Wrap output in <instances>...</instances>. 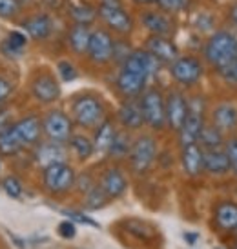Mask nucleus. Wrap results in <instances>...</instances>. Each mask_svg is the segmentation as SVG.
I'll return each instance as SVG.
<instances>
[{"label":"nucleus","mask_w":237,"mask_h":249,"mask_svg":"<svg viewBox=\"0 0 237 249\" xmlns=\"http://www.w3.org/2000/svg\"><path fill=\"white\" fill-rule=\"evenodd\" d=\"M204 58L219 73L237 58V36L230 31H216L204 44Z\"/></svg>","instance_id":"nucleus-1"},{"label":"nucleus","mask_w":237,"mask_h":249,"mask_svg":"<svg viewBox=\"0 0 237 249\" xmlns=\"http://www.w3.org/2000/svg\"><path fill=\"white\" fill-rule=\"evenodd\" d=\"M71 115L80 127H88V129L97 127L106 120L104 104L100 102V98L93 97V95L79 97L71 106Z\"/></svg>","instance_id":"nucleus-2"},{"label":"nucleus","mask_w":237,"mask_h":249,"mask_svg":"<svg viewBox=\"0 0 237 249\" xmlns=\"http://www.w3.org/2000/svg\"><path fill=\"white\" fill-rule=\"evenodd\" d=\"M77 182V175L73 167L66 162H57L51 166H46L42 171V184L53 195L68 193Z\"/></svg>","instance_id":"nucleus-3"},{"label":"nucleus","mask_w":237,"mask_h":249,"mask_svg":"<svg viewBox=\"0 0 237 249\" xmlns=\"http://www.w3.org/2000/svg\"><path fill=\"white\" fill-rule=\"evenodd\" d=\"M140 109L144 124H148L152 129H162L166 125V98L157 88H150L142 93Z\"/></svg>","instance_id":"nucleus-4"},{"label":"nucleus","mask_w":237,"mask_h":249,"mask_svg":"<svg viewBox=\"0 0 237 249\" xmlns=\"http://www.w3.org/2000/svg\"><path fill=\"white\" fill-rule=\"evenodd\" d=\"M202 127H204V100L201 97H196L188 102V115L179 129L181 145L197 144Z\"/></svg>","instance_id":"nucleus-5"},{"label":"nucleus","mask_w":237,"mask_h":249,"mask_svg":"<svg viewBox=\"0 0 237 249\" xmlns=\"http://www.w3.org/2000/svg\"><path fill=\"white\" fill-rule=\"evenodd\" d=\"M157 155V142L154 137L150 135H142L132 144V151H130V164L132 169L137 175L146 173L152 167Z\"/></svg>","instance_id":"nucleus-6"},{"label":"nucleus","mask_w":237,"mask_h":249,"mask_svg":"<svg viewBox=\"0 0 237 249\" xmlns=\"http://www.w3.org/2000/svg\"><path fill=\"white\" fill-rule=\"evenodd\" d=\"M170 75L175 82L184 88L196 86L202 76V64L196 56H177L174 62L170 64Z\"/></svg>","instance_id":"nucleus-7"},{"label":"nucleus","mask_w":237,"mask_h":249,"mask_svg":"<svg viewBox=\"0 0 237 249\" xmlns=\"http://www.w3.org/2000/svg\"><path fill=\"white\" fill-rule=\"evenodd\" d=\"M42 131L51 142L64 144L73 135V122L64 111H49L42 120Z\"/></svg>","instance_id":"nucleus-8"},{"label":"nucleus","mask_w":237,"mask_h":249,"mask_svg":"<svg viewBox=\"0 0 237 249\" xmlns=\"http://www.w3.org/2000/svg\"><path fill=\"white\" fill-rule=\"evenodd\" d=\"M86 55L90 56V60L93 64H99V66L108 64L115 55V40H113V36L106 29L91 31L90 46H88Z\"/></svg>","instance_id":"nucleus-9"},{"label":"nucleus","mask_w":237,"mask_h":249,"mask_svg":"<svg viewBox=\"0 0 237 249\" xmlns=\"http://www.w3.org/2000/svg\"><path fill=\"white\" fill-rule=\"evenodd\" d=\"M97 15L100 17V20L104 22L110 29H113L115 33H120V35L132 33L133 18L122 6H106V4H100L97 9Z\"/></svg>","instance_id":"nucleus-10"},{"label":"nucleus","mask_w":237,"mask_h":249,"mask_svg":"<svg viewBox=\"0 0 237 249\" xmlns=\"http://www.w3.org/2000/svg\"><path fill=\"white\" fill-rule=\"evenodd\" d=\"M31 93L42 104H51L60 97V86L51 73H39L31 80Z\"/></svg>","instance_id":"nucleus-11"},{"label":"nucleus","mask_w":237,"mask_h":249,"mask_svg":"<svg viewBox=\"0 0 237 249\" xmlns=\"http://www.w3.org/2000/svg\"><path fill=\"white\" fill-rule=\"evenodd\" d=\"M188 115V100L181 91H172L166 97V124L179 131Z\"/></svg>","instance_id":"nucleus-12"},{"label":"nucleus","mask_w":237,"mask_h":249,"mask_svg":"<svg viewBox=\"0 0 237 249\" xmlns=\"http://www.w3.org/2000/svg\"><path fill=\"white\" fill-rule=\"evenodd\" d=\"M146 51L160 64H172L179 56V49L170 40V36L150 35L146 40Z\"/></svg>","instance_id":"nucleus-13"},{"label":"nucleus","mask_w":237,"mask_h":249,"mask_svg":"<svg viewBox=\"0 0 237 249\" xmlns=\"http://www.w3.org/2000/svg\"><path fill=\"white\" fill-rule=\"evenodd\" d=\"M146 76L139 75L132 70H126V68H122L117 76V88L126 98L139 97L140 93H144V89H146Z\"/></svg>","instance_id":"nucleus-14"},{"label":"nucleus","mask_w":237,"mask_h":249,"mask_svg":"<svg viewBox=\"0 0 237 249\" xmlns=\"http://www.w3.org/2000/svg\"><path fill=\"white\" fill-rule=\"evenodd\" d=\"M140 22L152 35L170 36L174 33V20L164 11H146L140 17Z\"/></svg>","instance_id":"nucleus-15"},{"label":"nucleus","mask_w":237,"mask_h":249,"mask_svg":"<svg viewBox=\"0 0 237 249\" xmlns=\"http://www.w3.org/2000/svg\"><path fill=\"white\" fill-rule=\"evenodd\" d=\"M13 129H15V133H17V137L20 139L24 147L37 144V142L40 140V135L44 133L42 131V122L35 115H29V117L22 118L19 122H15Z\"/></svg>","instance_id":"nucleus-16"},{"label":"nucleus","mask_w":237,"mask_h":249,"mask_svg":"<svg viewBox=\"0 0 237 249\" xmlns=\"http://www.w3.org/2000/svg\"><path fill=\"white\" fill-rule=\"evenodd\" d=\"M22 29L35 40H46L53 33V20L46 13L33 15L22 22Z\"/></svg>","instance_id":"nucleus-17"},{"label":"nucleus","mask_w":237,"mask_h":249,"mask_svg":"<svg viewBox=\"0 0 237 249\" xmlns=\"http://www.w3.org/2000/svg\"><path fill=\"white\" fill-rule=\"evenodd\" d=\"M202 169L210 175H224L232 169L224 149H202Z\"/></svg>","instance_id":"nucleus-18"},{"label":"nucleus","mask_w":237,"mask_h":249,"mask_svg":"<svg viewBox=\"0 0 237 249\" xmlns=\"http://www.w3.org/2000/svg\"><path fill=\"white\" fill-rule=\"evenodd\" d=\"M100 187H102V191L108 195V198H118V196L124 195L126 187H128V182H126V177L120 169L112 167V169H108V171L102 175Z\"/></svg>","instance_id":"nucleus-19"},{"label":"nucleus","mask_w":237,"mask_h":249,"mask_svg":"<svg viewBox=\"0 0 237 249\" xmlns=\"http://www.w3.org/2000/svg\"><path fill=\"white\" fill-rule=\"evenodd\" d=\"M212 122L219 131H234L237 127V107L230 102H221L214 109Z\"/></svg>","instance_id":"nucleus-20"},{"label":"nucleus","mask_w":237,"mask_h":249,"mask_svg":"<svg viewBox=\"0 0 237 249\" xmlns=\"http://www.w3.org/2000/svg\"><path fill=\"white\" fill-rule=\"evenodd\" d=\"M118 120L120 124L128 127V129H139L144 124V117H142V109H140V100L130 98L124 104L118 107Z\"/></svg>","instance_id":"nucleus-21"},{"label":"nucleus","mask_w":237,"mask_h":249,"mask_svg":"<svg viewBox=\"0 0 237 249\" xmlns=\"http://www.w3.org/2000/svg\"><path fill=\"white\" fill-rule=\"evenodd\" d=\"M181 160L186 175L197 177L202 171V147L199 144L182 145Z\"/></svg>","instance_id":"nucleus-22"},{"label":"nucleus","mask_w":237,"mask_h":249,"mask_svg":"<svg viewBox=\"0 0 237 249\" xmlns=\"http://www.w3.org/2000/svg\"><path fill=\"white\" fill-rule=\"evenodd\" d=\"M35 157L39 160V164L46 167L51 166V164H57V162H66V149L62 147V144L49 140L48 144H40L37 147Z\"/></svg>","instance_id":"nucleus-23"},{"label":"nucleus","mask_w":237,"mask_h":249,"mask_svg":"<svg viewBox=\"0 0 237 249\" xmlns=\"http://www.w3.org/2000/svg\"><path fill=\"white\" fill-rule=\"evenodd\" d=\"M91 38L90 26H82V24H75L68 33V46L75 55H84L88 51Z\"/></svg>","instance_id":"nucleus-24"},{"label":"nucleus","mask_w":237,"mask_h":249,"mask_svg":"<svg viewBox=\"0 0 237 249\" xmlns=\"http://www.w3.org/2000/svg\"><path fill=\"white\" fill-rule=\"evenodd\" d=\"M95 140H93V145H95V151L97 153H110V147L113 144V139L117 135V129L113 125L112 120L106 118L100 125L95 127Z\"/></svg>","instance_id":"nucleus-25"},{"label":"nucleus","mask_w":237,"mask_h":249,"mask_svg":"<svg viewBox=\"0 0 237 249\" xmlns=\"http://www.w3.org/2000/svg\"><path fill=\"white\" fill-rule=\"evenodd\" d=\"M24 149L20 139L17 137V133L13 129V124L0 131V155L2 157H13L17 153H20Z\"/></svg>","instance_id":"nucleus-26"},{"label":"nucleus","mask_w":237,"mask_h":249,"mask_svg":"<svg viewBox=\"0 0 237 249\" xmlns=\"http://www.w3.org/2000/svg\"><path fill=\"white\" fill-rule=\"evenodd\" d=\"M70 17L75 24H82V26H90L91 22L97 18V9L90 6L88 2H71L70 4Z\"/></svg>","instance_id":"nucleus-27"},{"label":"nucleus","mask_w":237,"mask_h":249,"mask_svg":"<svg viewBox=\"0 0 237 249\" xmlns=\"http://www.w3.org/2000/svg\"><path fill=\"white\" fill-rule=\"evenodd\" d=\"M216 222L219 228L226 229H236L237 228V204L232 202H223L219 204L216 209Z\"/></svg>","instance_id":"nucleus-28"},{"label":"nucleus","mask_w":237,"mask_h":249,"mask_svg":"<svg viewBox=\"0 0 237 249\" xmlns=\"http://www.w3.org/2000/svg\"><path fill=\"white\" fill-rule=\"evenodd\" d=\"M197 144L201 145L202 149H221L224 144V137L223 131H219L216 125H204L202 127L201 135H199V140Z\"/></svg>","instance_id":"nucleus-29"},{"label":"nucleus","mask_w":237,"mask_h":249,"mask_svg":"<svg viewBox=\"0 0 237 249\" xmlns=\"http://www.w3.org/2000/svg\"><path fill=\"white\" fill-rule=\"evenodd\" d=\"M71 153L77 157L79 160H88L95 153V145L93 140H90L84 135H71V139L68 140Z\"/></svg>","instance_id":"nucleus-30"},{"label":"nucleus","mask_w":237,"mask_h":249,"mask_svg":"<svg viewBox=\"0 0 237 249\" xmlns=\"http://www.w3.org/2000/svg\"><path fill=\"white\" fill-rule=\"evenodd\" d=\"M26 44H28V36L22 31H11L4 42V51H7L9 55H17L26 48Z\"/></svg>","instance_id":"nucleus-31"},{"label":"nucleus","mask_w":237,"mask_h":249,"mask_svg":"<svg viewBox=\"0 0 237 249\" xmlns=\"http://www.w3.org/2000/svg\"><path fill=\"white\" fill-rule=\"evenodd\" d=\"M108 200H110V198H108V195L102 191L100 186H91L90 189L86 191V208L88 209L102 208Z\"/></svg>","instance_id":"nucleus-32"},{"label":"nucleus","mask_w":237,"mask_h":249,"mask_svg":"<svg viewBox=\"0 0 237 249\" xmlns=\"http://www.w3.org/2000/svg\"><path fill=\"white\" fill-rule=\"evenodd\" d=\"M132 140L128 137V133H118L115 135V139H113V144L110 147V155L113 157H124L128 153L132 151Z\"/></svg>","instance_id":"nucleus-33"},{"label":"nucleus","mask_w":237,"mask_h":249,"mask_svg":"<svg viewBox=\"0 0 237 249\" xmlns=\"http://www.w3.org/2000/svg\"><path fill=\"white\" fill-rule=\"evenodd\" d=\"M20 0H0V18H6V20L15 18L20 13Z\"/></svg>","instance_id":"nucleus-34"},{"label":"nucleus","mask_w":237,"mask_h":249,"mask_svg":"<svg viewBox=\"0 0 237 249\" xmlns=\"http://www.w3.org/2000/svg\"><path fill=\"white\" fill-rule=\"evenodd\" d=\"M190 0H155V4L164 11V13H179L188 7Z\"/></svg>","instance_id":"nucleus-35"},{"label":"nucleus","mask_w":237,"mask_h":249,"mask_svg":"<svg viewBox=\"0 0 237 249\" xmlns=\"http://www.w3.org/2000/svg\"><path fill=\"white\" fill-rule=\"evenodd\" d=\"M57 71H59V76L62 78L64 82H73L79 76L77 68L71 62H68V60H60V62L57 64Z\"/></svg>","instance_id":"nucleus-36"},{"label":"nucleus","mask_w":237,"mask_h":249,"mask_svg":"<svg viewBox=\"0 0 237 249\" xmlns=\"http://www.w3.org/2000/svg\"><path fill=\"white\" fill-rule=\"evenodd\" d=\"M2 187H4V191H6L7 196H11V198H19L22 195L20 180L15 178V177H6L4 182H2Z\"/></svg>","instance_id":"nucleus-37"},{"label":"nucleus","mask_w":237,"mask_h":249,"mask_svg":"<svg viewBox=\"0 0 237 249\" xmlns=\"http://www.w3.org/2000/svg\"><path fill=\"white\" fill-rule=\"evenodd\" d=\"M224 151L228 155V159H230V166H232V171L237 175V139H230L224 145Z\"/></svg>","instance_id":"nucleus-38"},{"label":"nucleus","mask_w":237,"mask_h":249,"mask_svg":"<svg viewBox=\"0 0 237 249\" xmlns=\"http://www.w3.org/2000/svg\"><path fill=\"white\" fill-rule=\"evenodd\" d=\"M62 213H64V216H70L71 220L86 224V226H91V228H100L93 218H90V216H86V214H82V213H77V211H62Z\"/></svg>","instance_id":"nucleus-39"},{"label":"nucleus","mask_w":237,"mask_h":249,"mask_svg":"<svg viewBox=\"0 0 237 249\" xmlns=\"http://www.w3.org/2000/svg\"><path fill=\"white\" fill-rule=\"evenodd\" d=\"M11 93H13L11 82L7 78H4V76H0V107L6 104V100L11 97Z\"/></svg>","instance_id":"nucleus-40"},{"label":"nucleus","mask_w":237,"mask_h":249,"mask_svg":"<svg viewBox=\"0 0 237 249\" xmlns=\"http://www.w3.org/2000/svg\"><path fill=\"white\" fill-rule=\"evenodd\" d=\"M75 233H77V229H75V224L71 220H64L59 224V235L62 238H73Z\"/></svg>","instance_id":"nucleus-41"},{"label":"nucleus","mask_w":237,"mask_h":249,"mask_svg":"<svg viewBox=\"0 0 237 249\" xmlns=\"http://www.w3.org/2000/svg\"><path fill=\"white\" fill-rule=\"evenodd\" d=\"M9 125H11V122H9V113L4 109H0V131L9 127Z\"/></svg>","instance_id":"nucleus-42"},{"label":"nucleus","mask_w":237,"mask_h":249,"mask_svg":"<svg viewBox=\"0 0 237 249\" xmlns=\"http://www.w3.org/2000/svg\"><path fill=\"white\" fill-rule=\"evenodd\" d=\"M228 17H230L232 24L237 28V2H236V4H232L230 11H228Z\"/></svg>","instance_id":"nucleus-43"},{"label":"nucleus","mask_w":237,"mask_h":249,"mask_svg":"<svg viewBox=\"0 0 237 249\" xmlns=\"http://www.w3.org/2000/svg\"><path fill=\"white\" fill-rule=\"evenodd\" d=\"M184 240H188L190 244H194L197 240V235H188V233H186V235H184Z\"/></svg>","instance_id":"nucleus-44"},{"label":"nucleus","mask_w":237,"mask_h":249,"mask_svg":"<svg viewBox=\"0 0 237 249\" xmlns=\"http://www.w3.org/2000/svg\"><path fill=\"white\" fill-rule=\"evenodd\" d=\"M135 2H140V4H150V2H155V0H135Z\"/></svg>","instance_id":"nucleus-45"},{"label":"nucleus","mask_w":237,"mask_h":249,"mask_svg":"<svg viewBox=\"0 0 237 249\" xmlns=\"http://www.w3.org/2000/svg\"><path fill=\"white\" fill-rule=\"evenodd\" d=\"M216 249H224V248H216Z\"/></svg>","instance_id":"nucleus-46"},{"label":"nucleus","mask_w":237,"mask_h":249,"mask_svg":"<svg viewBox=\"0 0 237 249\" xmlns=\"http://www.w3.org/2000/svg\"><path fill=\"white\" fill-rule=\"evenodd\" d=\"M236 231H237V228H236Z\"/></svg>","instance_id":"nucleus-47"}]
</instances>
